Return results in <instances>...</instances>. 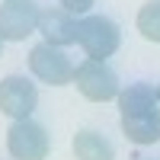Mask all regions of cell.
Wrapping results in <instances>:
<instances>
[{
    "label": "cell",
    "mask_w": 160,
    "mask_h": 160,
    "mask_svg": "<svg viewBox=\"0 0 160 160\" xmlns=\"http://www.w3.org/2000/svg\"><path fill=\"white\" fill-rule=\"evenodd\" d=\"M77 45L87 51V58L93 61H106L109 55H115L122 45V32L109 16H83L77 22Z\"/></svg>",
    "instance_id": "obj_1"
},
{
    "label": "cell",
    "mask_w": 160,
    "mask_h": 160,
    "mask_svg": "<svg viewBox=\"0 0 160 160\" xmlns=\"http://www.w3.org/2000/svg\"><path fill=\"white\" fill-rule=\"evenodd\" d=\"M74 83L90 102H109V99L118 96V90H122L115 71L106 61H93V58H87L83 64L74 68Z\"/></svg>",
    "instance_id": "obj_2"
},
{
    "label": "cell",
    "mask_w": 160,
    "mask_h": 160,
    "mask_svg": "<svg viewBox=\"0 0 160 160\" xmlns=\"http://www.w3.org/2000/svg\"><path fill=\"white\" fill-rule=\"evenodd\" d=\"M29 71L42 80V83H51V87H64L74 80V61L64 48L58 45H35L32 55H29Z\"/></svg>",
    "instance_id": "obj_3"
},
{
    "label": "cell",
    "mask_w": 160,
    "mask_h": 160,
    "mask_svg": "<svg viewBox=\"0 0 160 160\" xmlns=\"http://www.w3.org/2000/svg\"><path fill=\"white\" fill-rule=\"evenodd\" d=\"M48 148H51L48 131L32 118H19L7 131V151L13 160H45Z\"/></svg>",
    "instance_id": "obj_4"
},
{
    "label": "cell",
    "mask_w": 160,
    "mask_h": 160,
    "mask_svg": "<svg viewBox=\"0 0 160 160\" xmlns=\"http://www.w3.org/2000/svg\"><path fill=\"white\" fill-rule=\"evenodd\" d=\"M35 106H38V90L32 80L16 77V74L0 80V112L3 115L19 122V118H29L35 112Z\"/></svg>",
    "instance_id": "obj_5"
},
{
    "label": "cell",
    "mask_w": 160,
    "mask_h": 160,
    "mask_svg": "<svg viewBox=\"0 0 160 160\" xmlns=\"http://www.w3.org/2000/svg\"><path fill=\"white\" fill-rule=\"evenodd\" d=\"M38 29V7L32 0H3L0 7V42H22Z\"/></svg>",
    "instance_id": "obj_6"
},
{
    "label": "cell",
    "mask_w": 160,
    "mask_h": 160,
    "mask_svg": "<svg viewBox=\"0 0 160 160\" xmlns=\"http://www.w3.org/2000/svg\"><path fill=\"white\" fill-rule=\"evenodd\" d=\"M77 16H71L68 10L61 7H48V10H38V32L45 35L48 45H58V48H68L77 42Z\"/></svg>",
    "instance_id": "obj_7"
},
{
    "label": "cell",
    "mask_w": 160,
    "mask_h": 160,
    "mask_svg": "<svg viewBox=\"0 0 160 160\" xmlns=\"http://www.w3.org/2000/svg\"><path fill=\"white\" fill-rule=\"evenodd\" d=\"M122 135L131 144H157L160 141V112L148 109V112H131L122 115Z\"/></svg>",
    "instance_id": "obj_8"
},
{
    "label": "cell",
    "mask_w": 160,
    "mask_h": 160,
    "mask_svg": "<svg viewBox=\"0 0 160 160\" xmlns=\"http://www.w3.org/2000/svg\"><path fill=\"white\" fill-rule=\"evenodd\" d=\"M118 109L122 115H131V112H148V109H157V90L148 87V83H128L125 90H118Z\"/></svg>",
    "instance_id": "obj_9"
},
{
    "label": "cell",
    "mask_w": 160,
    "mask_h": 160,
    "mask_svg": "<svg viewBox=\"0 0 160 160\" xmlns=\"http://www.w3.org/2000/svg\"><path fill=\"white\" fill-rule=\"evenodd\" d=\"M74 157L77 160H115L112 144L96 131H77L74 138Z\"/></svg>",
    "instance_id": "obj_10"
},
{
    "label": "cell",
    "mask_w": 160,
    "mask_h": 160,
    "mask_svg": "<svg viewBox=\"0 0 160 160\" xmlns=\"http://www.w3.org/2000/svg\"><path fill=\"white\" fill-rule=\"evenodd\" d=\"M138 32L148 42H160V0H151L138 10Z\"/></svg>",
    "instance_id": "obj_11"
},
{
    "label": "cell",
    "mask_w": 160,
    "mask_h": 160,
    "mask_svg": "<svg viewBox=\"0 0 160 160\" xmlns=\"http://www.w3.org/2000/svg\"><path fill=\"white\" fill-rule=\"evenodd\" d=\"M93 3L96 0H61V10H68L71 16H87Z\"/></svg>",
    "instance_id": "obj_12"
},
{
    "label": "cell",
    "mask_w": 160,
    "mask_h": 160,
    "mask_svg": "<svg viewBox=\"0 0 160 160\" xmlns=\"http://www.w3.org/2000/svg\"><path fill=\"white\" fill-rule=\"evenodd\" d=\"M157 102H160V87H157Z\"/></svg>",
    "instance_id": "obj_13"
},
{
    "label": "cell",
    "mask_w": 160,
    "mask_h": 160,
    "mask_svg": "<svg viewBox=\"0 0 160 160\" xmlns=\"http://www.w3.org/2000/svg\"><path fill=\"white\" fill-rule=\"evenodd\" d=\"M0 51H3V42H0Z\"/></svg>",
    "instance_id": "obj_14"
}]
</instances>
